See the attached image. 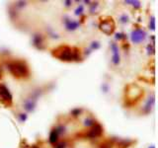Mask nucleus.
I'll list each match as a JSON object with an SVG mask.
<instances>
[{
    "label": "nucleus",
    "instance_id": "obj_11",
    "mask_svg": "<svg viewBox=\"0 0 158 148\" xmlns=\"http://www.w3.org/2000/svg\"><path fill=\"white\" fill-rule=\"evenodd\" d=\"M154 104H155V95H154V94H151V95L148 97L144 107H143V110H142L143 113H149L152 111L153 107H154Z\"/></svg>",
    "mask_w": 158,
    "mask_h": 148
},
{
    "label": "nucleus",
    "instance_id": "obj_18",
    "mask_svg": "<svg viewBox=\"0 0 158 148\" xmlns=\"http://www.w3.org/2000/svg\"><path fill=\"white\" fill-rule=\"evenodd\" d=\"M56 132L58 133V135L63 134V133L65 132V126H63V125H58V126L56 127Z\"/></svg>",
    "mask_w": 158,
    "mask_h": 148
},
{
    "label": "nucleus",
    "instance_id": "obj_4",
    "mask_svg": "<svg viewBox=\"0 0 158 148\" xmlns=\"http://www.w3.org/2000/svg\"><path fill=\"white\" fill-rule=\"evenodd\" d=\"M12 101L13 98L9 89L3 84H0V102L6 106H10L12 104Z\"/></svg>",
    "mask_w": 158,
    "mask_h": 148
},
{
    "label": "nucleus",
    "instance_id": "obj_14",
    "mask_svg": "<svg viewBox=\"0 0 158 148\" xmlns=\"http://www.w3.org/2000/svg\"><path fill=\"white\" fill-rule=\"evenodd\" d=\"M125 3H127V4H131V5H132V6L135 7V8H136V9H138V8H140V7H141V3H140V1H133V0H127V1H125Z\"/></svg>",
    "mask_w": 158,
    "mask_h": 148
},
{
    "label": "nucleus",
    "instance_id": "obj_13",
    "mask_svg": "<svg viewBox=\"0 0 158 148\" xmlns=\"http://www.w3.org/2000/svg\"><path fill=\"white\" fill-rule=\"evenodd\" d=\"M96 123L97 122L95 121V120L92 117H86L85 121H84V125L87 126V127H92L93 125H95Z\"/></svg>",
    "mask_w": 158,
    "mask_h": 148
},
{
    "label": "nucleus",
    "instance_id": "obj_32",
    "mask_svg": "<svg viewBox=\"0 0 158 148\" xmlns=\"http://www.w3.org/2000/svg\"><path fill=\"white\" fill-rule=\"evenodd\" d=\"M149 148H155V146L154 145H151V146H149Z\"/></svg>",
    "mask_w": 158,
    "mask_h": 148
},
{
    "label": "nucleus",
    "instance_id": "obj_1",
    "mask_svg": "<svg viewBox=\"0 0 158 148\" xmlns=\"http://www.w3.org/2000/svg\"><path fill=\"white\" fill-rule=\"evenodd\" d=\"M52 56L62 61H79L82 59L80 49L68 46H60L53 49Z\"/></svg>",
    "mask_w": 158,
    "mask_h": 148
},
{
    "label": "nucleus",
    "instance_id": "obj_6",
    "mask_svg": "<svg viewBox=\"0 0 158 148\" xmlns=\"http://www.w3.org/2000/svg\"><path fill=\"white\" fill-rule=\"evenodd\" d=\"M103 133V127L99 125V123H96L95 125H93L90 130H89L85 134H84V136L87 137V138H91V139H93V138H98L100 137L102 135Z\"/></svg>",
    "mask_w": 158,
    "mask_h": 148
},
{
    "label": "nucleus",
    "instance_id": "obj_15",
    "mask_svg": "<svg viewBox=\"0 0 158 148\" xmlns=\"http://www.w3.org/2000/svg\"><path fill=\"white\" fill-rule=\"evenodd\" d=\"M82 109H79V108H75V109H73V110L71 111V116L74 117H77L81 115V113H82Z\"/></svg>",
    "mask_w": 158,
    "mask_h": 148
},
{
    "label": "nucleus",
    "instance_id": "obj_33",
    "mask_svg": "<svg viewBox=\"0 0 158 148\" xmlns=\"http://www.w3.org/2000/svg\"><path fill=\"white\" fill-rule=\"evenodd\" d=\"M0 78H1V69H0Z\"/></svg>",
    "mask_w": 158,
    "mask_h": 148
},
{
    "label": "nucleus",
    "instance_id": "obj_28",
    "mask_svg": "<svg viewBox=\"0 0 158 148\" xmlns=\"http://www.w3.org/2000/svg\"><path fill=\"white\" fill-rule=\"evenodd\" d=\"M65 147H66V142H59L54 148H65Z\"/></svg>",
    "mask_w": 158,
    "mask_h": 148
},
{
    "label": "nucleus",
    "instance_id": "obj_10",
    "mask_svg": "<svg viewBox=\"0 0 158 148\" xmlns=\"http://www.w3.org/2000/svg\"><path fill=\"white\" fill-rule=\"evenodd\" d=\"M63 23H64V26H65L67 31H75V30L77 28H79V26H80V23H79V22L74 21V20L69 19L67 17L64 18Z\"/></svg>",
    "mask_w": 158,
    "mask_h": 148
},
{
    "label": "nucleus",
    "instance_id": "obj_23",
    "mask_svg": "<svg viewBox=\"0 0 158 148\" xmlns=\"http://www.w3.org/2000/svg\"><path fill=\"white\" fill-rule=\"evenodd\" d=\"M149 29H151L152 31H154L155 30V18L153 16L151 17L150 22H149Z\"/></svg>",
    "mask_w": 158,
    "mask_h": 148
},
{
    "label": "nucleus",
    "instance_id": "obj_12",
    "mask_svg": "<svg viewBox=\"0 0 158 148\" xmlns=\"http://www.w3.org/2000/svg\"><path fill=\"white\" fill-rule=\"evenodd\" d=\"M58 133L56 132V128H53V130L51 131V133H49V142L52 143V144H56V143L57 142L58 140Z\"/></svg>",
    "mask_w": 158,
    "mask_h": 148
},
{
    "label": "nucleus",
    "instance_id": "obj_9",
    "mask_svg": "<svg viewBox=\"0 0 158 148\" xmlns=\"http://www.w3.org/2000/svg\"><path fill=\"white\" fill-rule=\"evenodd\" d=\"M111 49L113 51L112 62L114 65H118L120 63V51H118V47L116 43H111Z\"/></svg>",
    "mask_w": 158,
    "mask_h": 148
},
{
    "label": "nucleus",
    "instance_id": "obj_7",
    "mask_svg": "<svg viewBox=\"0 0 158 148\" xmlns=\"http://www.w3.org/2000/svg\"><path fill=\"white\" fill-rule=\"evenodd\" d=\"M37 101L38 100H36V99L31 97V96H30L29 98H27L23 104V107L25 109V111L28 112V113L34 112L35 108H36V105H37Z\"/></svg>",
    "mask_w": 158,
    "mask_h": 148
},
{
    "label": "nucleus",
    "instance_id": "obj_26",
    "mask_svg": "<svg viewBox=\"0 0 158 148\" xmlns=\"http://www.w3.org/2000/svg\"><path fill=\"white\" fill-rule=\"evenodd\" d=\"M99 47H100V43L98 42H93L90 46V49H98Z\"/></svg>",
    "mask_w": 158,
    "mask_h": 148
},
{
    "label": "nucleus",
    "instance_id": "obj_20",
    "mask_svg": "<svg viewBox=\"0 0 158 148\" xmlns=\"http://www.w3.org/2000/svg\"><path fill=\"white\" fill-rule=\"evenodd\" d=\"M147 51H148V54H154V51H155V48H154V44H148L147 46Z\"/></svg>",
    "mask_w": 158,
    "mask_h": 148
},
{
    "label": "nucleus",
    "instance_id": "obj_5",
    "mask_svg": "<svg viewBox=\"0 0 158 148\" xmlns=\"http://www.w3.org/2000/svg\"><path fill=\"white\" fill-rule=\"evenodd\" d=\"M146 38V33L142 29H135L131 34V39L133 43H140Z\"/></svg>",
    "mask_w": 158,
    "mask_h": 148
},
{
    "label": "nucleus",
    "instance_id": "obj_2",
    "mask_svg": "<svg viewBox=\"0 0 158 148\" xmlns=\"http://www.w3.org/2000/svg\"><path fill=\"white\" fill-rule=\"evenodd\" d=\"M6 67L8 71L12 74L14 77L17 78H25L28 77L30 74L29 67L25 61L22 60H11L6 62Z\"/></svg>",
    "mask_w": 158,
    "mask_h": 148
},
{
    "label": "nucleus",
    "instance_id": "obj_19",
    "mask_svg": "<svg viewBox=\"0 0 158 148\" xmlns=\"http://www.w3.org/2000/svg\"><path fill=\"white\" fill-rule=\"evenodd\" d=\"M112 145H113V142L110 140V141H105L104 143H102L100 148H112Z\"/></svg>",
    "mask_w": 158,
    "mask_h": 148
},
{
    "label": "nucleus",
    "instance_id": "obj_3",
    "mask_svg": "<svg viewBox=\"0 0 158 148\" xmlns=\"http://www.w3.org/2000/svg\"><path fill=\"white\" fill-rule=\"evenodd\" d=\"M115 22H114V20L110 17H104L101 19V22L99 24V28H100L101 31L108 35V36H110L114 33L115 31Z\"/></svg>",
    "mask_w": 158,
    "mask_h": 148
},
{
    "label": "nucleus",
    "instance_id": "obj_16",
    "mask_svg": "<svg viewBox=\"0 0 158 148\" xmlns=\"http://www.w3.org/2000/svg\"><path fill=\"white\" fill-rule=\"evenodd\" d=\"M89 5H90V13L94 14L99 6V2H92V4H89Z\"/></svg>",
    "mask_w": 158,
    "mask_h": 148
},
{
    "label": "nucleus",
    "instance_id": "obj_22",
    "mask_svg": "<svg viewBox=\"0 0 158 148\" xmlns=\"http://www.w3.org/2000/svg\"><path fill=\"white\" fill-rule=\"evenodd\" d=\"M83 6L82 5H79V6L76 8V10H75V15L76 16H80V15H82L83 14Z\"/></svg>",
    "mask_w": 158,
    "mask_h": 148
},
{
    "label": "nucleus",
    "instance_id": "obj_17",
    "mask_svg": "<svg viewBox=\"0 0 158 148\" xmlns=\"http://www.w3.org/2000/svg\"><path fill=\"white\" fill-rule=\"evenodd\" d=\"M128 21H130V18H128V16L126 14L122 15V16L120 17V22L122 24H127V23H128Z\"/></svg>",
    "mask_w": 158,
    "mask_h": 148
},
{
    "label": "nucleus",
    "instance_id": "obj_24",
    "mask_svg": "<svg viewBox=\"0 0 158 148\" xmlns=\"http://www.w3.org/2000/svg\"><path fill=\"white\" fill-rule=\"evenodd\" d=\"M116 39L121 41V39H127V35L123 34V33H117L116 34Z\"/></svg>",
    "mask_w": 158,
    "mask_h": 148
},
{
    "label": "nucleus",
    "instance_id": "obj_8",
    "mask_svg": "<svg viewBox=\"0 0 158 148\" xmlns=\"http://www.w3.org/2000/svg\"><path fill=\"white\" fill-rule=\"evenodd\" d=\"M32 43L34 44V47L42 51V49L44 48V37L43 35L41 34H35L33 36V39H32Z\"/></svg>",
    "mask_w": 158,
    "mask_h": 148
},
{
    "label": "nucleus",
    "instance_id": "obj_31",
    "mask_svg": "<svg viewBox=\"0 0 158 148\" xmlns=\"http://www.w3.org/2000/svg\"><path fill=\"white\" fill-rule=\"evenodd\" d=\"M21 148H30L29 145H25V146H21Z\"/></svg>",
    "mask_w": 158,
    "mask_h": 148
},
{
    "label": "nucleus",
    "instance_id": "obj_30",
    "mask_svg": "<svg viewBox=\"0 0 158 148\" xmlns=\"http://www.w3.org/2000/svg\"><path fill=\"white\" fill-rule=\"evenodd\" d=\"M102 88L104 89V90H105L104 92H108V86H107V85H103V87H102Z\"/></svg>",
    "mask_w": 158,
    "mask_h": 148
},
{
    "label": "nucleus",
    "instance_id": "obj_27",
    "mask_svg": "<svg viewBox=\"0 0 158 148\" xmlns=\"http://www.w3.org/2000/svg\"><path fill=\"white\" fill-rule=\"evenodd\" d=\"M26 4H27L26 1H18L16 3V8H22L24 6H26Z\"/></svg>",
    "mask_w": 158,
    "mask_h": 148
},
{
    "label": "nucleus",
    "instance_id": "obj_21",
    "mask_svg": "<svg viewBox=\"0 0 158 148\" xmlns=\"http://www.w3.org/2000/svg\"><path fill=\"white\" fill-rule=\"evenodd\" d=\"M16 9H14V8H10L9 10V15H10V18L11 19H15V17L17 16V13H16Z\"/></svg>",
    "mask_w": 158,
    "mask_h": 148
},
{
    "label": "nucleus",
    "instance_id": "obj_25",
    "mask_svg": "<svg viewBox=\"0 0 158 148\" xmlns=\"http://www.w3.org/2000/svg\"><path fill=\"white\" fill-rule=\"evenodd\" d=\"M18 118H19V121L21 122H24V121H26V120H27V115H26V113H19Z\"/></svg>",
    "mask_w": 158,
    "mask_h": 148
},
{
    "label": "nucleus",
    "instance_id": "obj_29",
    "mask_svg": "<svg viewBox=\"0 0 158 148\" xmlns=\"http://www.w3.org/2000/svg\"><path fill=\"white\" fill-rule=\"evenodd\" d=\"M63 3L65 4V6H66V7H69V6H71V5H72V1H70V0H67V1H64Z\"/></svg>",
    "mask_w": 158,
    "mask_h": 148
}]
</instances>
